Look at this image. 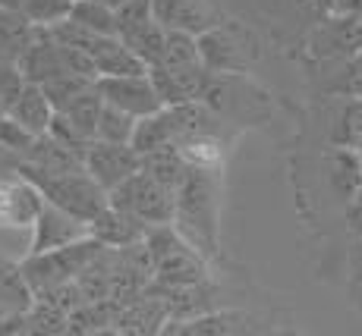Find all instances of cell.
Instances as JSON below:
<instances>
[{
    "label": "cell",
    "mask_w": 362,
    "mask_h": 336,
    "mask_svg": "<svg viewBox=\"0 0 362 336\" xmlns=\"http://www.w3.org/2000/svg\"><path fill=\"white\" fill-rule=\"evenodd\" d=\"M173 227L205 258L218 251V179H214V170L189 167L186 179L177 188Z\"/></svg>",
    "instance_id": "1"
},
{
    "label": "cell",
    "mask_w": 362,
    "mask_h": 336,
    "mask_svg": "<svg viewBox=\"0 0 362 336\" xmlns=\"http://www.w3.org/2000/svg\"><path fill=\"white\" fill-rule=\"evenodd\" d=\"M13 170H16L19 176H25L29 183L38 186V192L45 195L47 201L66 208L69 214L82 217V220H88V223H92L95 217H98L104 208L110 205L107 188H104L98 179L86 170V167H79V170H60L57 173V170H45V167H35V164L19 160Z\"/></svg>",
    "instance_id": "2"
},
{
    "label": "cell",
    "mask_w": 362,
    "mask_h": 336,
    "mask_svg": "<svg viewBox=\"0 0 362 336\" xmlns=\"http://www.w3.org/2000/svg\"><path fill=\"white\" fill-rule=\"evenodd\" d=\"M145 245L155 261V283L158 286H192L208 283L205 255L180 233L173 223L151 227L145 236Z\"/></svg>",
    "instance_id": "3"
},
{
    "label": "cell",
    "mask_w": 362,
    "mask_h": 336,
    "mask_svg": "<svg viewBox=\"0 0 362 336\" xmlns=\"http://www.w3.org/2000/svg\"><path fill=\"white\" fill-rule=\"evenodd\" d=\"M101 251H104V242L95 239V236H86V239H76L69 245H60V248L41 251V255H25L19 261V268H23V277L32 286V292H45L51 286L79 280L92 268V261Z\"/></svg>",
    "instance_id": "4"
},
{
    "label": "cell",
    "mask_w": 362,
    "mask_h": 336,
    "mask_svg": "<svg viewBox=\"0 0 362 336\" xmlns=\"http://www.w3.org/2000/svg\"><path fill=\"white\" fill-rule=\"evenodd\" d=\"M107 195H110V205L114 208L139 217V220L148 223V227L173 223V214H177V192L161 186L145 170L132 173L127 183H120L114 192H107Z\"/></svg>",
    "instance_id": "5"
},
{
    "label": "cell",
    "mask_w": 362,
    "mask_h": 336,
    "mask_svg": "<svg viewBox=\"0 0 362 336\" xmlns=\"http://www.w3.org/2000/svg\"><path fill=\"white\" fill-rule=\"evenodd\" d=\"M82 164H86V170L92 173L107 192H114L120 183H127L132 173L142 170V154L132 148L129 142H104V138H95V142L88 145Z\"/></svg>",
    "instance_id": "6"
},
{
    "label": "cell",
    "mask_w": 362,
    "mask_h": 336,
    "mask_svg": "<svg viewBox=\"0 0 362 336\" xmlns=\"http://www.w3.org/2000/svg\"><path fill=\"white\" fill-rule=\"evenodd\" d=\"M98 92L107 104L127 110L132 116H148L158 114L164 107L161 95H158L155 82L148 73H132V76H101L98 79Z\"/></svg>",
    "instance_id": "7"
},
{
    "label": "cell",
    "mask_w": 362,
    "mask_h": 336,
    "mask_svg": "<svg viewBox=\"0 0 362 336\" xmlns=\"http://www.w3.org/2000/svg\"><path fill=\"white\" fill-rule=\"evenodd\" d=\"M86 236H92L88 220H82V217L69 214L66 208H60V205H54V201L45 198V208H41L38 220H35V227H32L29 255H41V251L60 248V245L86 239Z\"/></svg>",
    "instance_id": "8"
},
{
    "label": "cell",
    "mask_w": 362,
    "mask_h": 336,
    "mask_svg": "<svg viewBox=\"0 0 362 336\" xmlns=\"http://www.w3.org/2000/svg\"><path fill=\"white\" fill-rule=\"evenodd\" d=\"M148 76L155 82L158 95H161L164 107L202 101L208 79H211V73L205 66H148Z\"/></svg>",
    "instance_id": "9"
},
{
    "label": "cell",
    "mask_w": 362,
    "mask_h": 336,
    "mask_svg": "<svg viewBox=\"0 0 362 336\" xmlns=\"http://www.w3.org/2000/svg\"><path fill=\"white\" fill-rule=\"evenodd\" d=\"M41 208H45V195L25 176L0 179V227H35Z\"/></svg>",
    "instance_id": "10"
},
{
    "label": "cell",
    "mask_w": 362,
    "mask_h": 336,
    "mask_svg": "<svg viewBox=\"0 0 362 336\" xmlns=\"http://www.w3.org/2000/svg\"><path fill=\"white\" fill-rule=\"evenodd\" d=\"M19 73H23L25 82H35V85H45V82L57 79V76L66 73L64 57H60V44L57 38L51 35V29H41L35 32V41L25 47V54L16 60Z\"/></svg>",
    "instance_id": "11"
},
{
    "label": "cell",
    "mask_w": 362,
    "mask_h": 336,
    "mask_svg": "<svg viewBox=\"0 0 362 336\" xmlns=\"http://www.w3.org/2000/svg\"><path fill=\"white\" fill-rule=\"evenodd\" d=\"M151 16L164 25V29H180V32H192L202 35L214 25H221L218 13L211 10L208 0H155Z\"/></svg>",
    "instance_id": "12"
},
{
    "label": "cell",
    "mask_w": 362,
    "mask_h": 336,
    "mask_svg": "<svg viewBox=\"0 0 362 336\" xmlns=\"http://www.w3.org/2000/svg\"><path fill=\"white\" fill-rule=\"evenodd\" d=\"M199 51H202V63H205L208 73H243L246 69V51H243L240 38L224 29V25H214V29L199 35Z\"/></svg>",
    "instance_id": "13"
},
{
    "label": "cell",
    "mask_w": 362,
    "mask_h": 336,
    "mask_svg": "<svg viewBox=\"0 0 362 336\" xmlns=\"http://www.w3.org/2000/svg\"><path fill=\"white\" fill-rule=\"evenodd\" d=\"M88 229H92L95 239H101L104 245H110V248H127V245L145 242V236H148L151 227L148 223H142L139 217H132L127 211H120V208L107 205L92 223H88Z\"/></svg>",
    "instance_id": "14"
},
{
    "label": "cell",
    "mask_w": 362,
    "mask_h": 336,
    "mask_svg": "<svg viewBox=\"0 0 362 336\" xmlns=\"http://www.w3.org/2000/svg\"><path fill=\"white\" fill-rule=\"evenodd\" d=\"M19 126H25L29 132L35 136H45V132H51V123L54 116H57V107H54V101L47 97V92L41 85H35V82H25L19 97L13 101L10 114Z\"/></svg>",
    "instance_id": "15"
},
{
    "label": "cell",
    "mask_w": 362,
    "mask_h": 336,
    "mask_svg": "<svg viewBox=\"0 0 362 336\" xmlns=\"http://www.w3.org/2000/svg\"><path fill=\"white\" fill-rule=\"evenodd\" d=\"M88 57L98 66V76H132V73H148L142 60L123 44L120 35H98L88 47Z\"/></svg>",
    "instance_id": "16"
},
{
    "label": "cell",
    "mask_w": 362,
    "mask_h": 336,
    "mask_svg": "<svg viewBox=\"0 0 362 336\" xmlns=\"http://www.w3.org/2000/svg\"><path fill=\"white\" fill-rule=\"evenodd\" d=\"M180 142V126L177 116H173L170 107H161L158 114H148L136 123V132H132V148L139 154H151V151H161L170 148V145Z\"/></svg>",
    "instance_id": "17"
},
{
    "label": "cell",
    "mask_w": 362,
    "mask_h": 336,
    "mask_svg": "<svg viewBox=\"0 0 362 336\" xmlns=\"http://www.w3.org/2000/svg\"><path fill=\"white\" fill-rule=\"evenodd\" d=\"M328 170H331L334 192L340 195V201H346V205H350V201L362 192V151L344 148V145H334L331 160H328Z\"/></svg>",
    "instance_id": "18"
},
{
    "label": "cell",
    "mask_w": 362,
    "mask_h": 336,
    "mask_svg": "<svg viewBox=\"0 0 362 336\" xmlns=\"http://www.w3.org/2000/svg\"><path fill=\"white\" fill-rule=\"evenodd\" d=\"M38 25L23 10H6L0 6V60L16 63L25 54V47L35 41Z\"/></svg>",
    "instance_id": "19"
},
{
    "label": "cell",
    "mask_w": 362,
    "mask_h": 336,
    "mask_svg": "<svg viewBox=\"0 0 362 336\" xmlns=\"http://www.w3.org/2000/svg\"><path fill=\"white\" fill-rule=\"evenodd\" d=\"M177 148L183 151V157L189 160V167H202V170H221L224 164V142H221L218 129H199L189 132L177 142Z\"/></svg>",
    "instance_id": "20"
},
{
    "label": "cell",
    "mask_w": 362,
    "mask_h": 336,
    "mask_svg": "<svg viewBox=\"0 0 362 336\" xmlns=\"http://www.w3.org/2000/svg\"><path fill=\"white\" fill-rule=\"evenodd\" d=\"M120 38H123V44H127L129 51L145 63V66H158V63H161L164 44H167V29L158 23V19H148V23L123 32Z\"/></svg>",
    "instance_id": "21"
},
{
    "label": "cell",
    "mask_w": 362,
    "mask_h": 336,
    "mask_svg": "<svg viewBox=\"0 0 362 336\" xmlns=\"http://www.w3.org/2000/svg\"><path fill=\"white\" fill-rule=\"evenodd\" d=\"M142 170L148 173V176H155L161 186L177 192L180 183L186 179V173H189V160L183 157V151H180L177 145H170V148L142 154Z\"/></svg>",
    "instance_id": "22"
},
{
    "label": "cell",
    "mask_w": 362,
    "mask_h": 336,
    "mask_svg": "<svg viewBox=\"0 0 362 336\" xmlns=\"http://www.w3.org/2000/svg\"><path fill=\"white\" fill-rule=\"evenodd\" d=\"M255 320L249 314H240V311H205L199 318L186 320L183 327H177L173 333H199V336H214V333H246V330H255Z\"/></svg>",
    "instance_id": "23"
},
{
    "label": "cell",
    "mask_w": 362,
    "mask_h": 336,
    "mask_svg": "<svg viewBox=\"0 0 362 336\" xmlns=\"http://www.w3.org/2000/svg\"><path fill=\"white\" fill-rule=\"evenodd\" d=\"M101 110H104V97L98 92V82L92 88H86L76 101H69V107H64L60 114L69 116V123L79 126L88 138H98V120H101Z\"/></svg>",
    "instance_id": "24"
},
{
    "label": "cell",
    "mask_w": 362,
    "mask_h": 336,
    "mask_svg": "<svg viewBox=\"0 0 362 336\" xmlns=\"http://www.w3.org/2000/svg\"><path fill=\"white\" fill-rule=\"evenodd\" d=\"M158 66H205V63H202V51H199V35L167 29L164 57Z\"/></svg>",
    "instance_id": "25"
},
{
    "label": "cell",
    "mask_w": 362,
    "mask_h": 336,
    "mask_svg": "<svg viewBox=\"0 0 362 336\" xmlns=\"http://www.w3.org/2000/svg\"><path fill=\"white\" fill-rule=\"evenodd\" d=\"M69 19H76L79 25L98 32V35H117V10L98 0H76Z\"/></svg>",
    "instance_id": "26"
},
{
    "label": "cell",
    "mask_w": 362,
    "mask_h": 336,
    "mask_svg": "<svg viewBox=\"0 0 362 336\" xmlns=\"http://www.w3.org/2000/svg\"><path fill=\"white\" fill-rule=\"evenodd\" d=\"M334 145L362 151V97H350L340 107L337 126H334Z\"/></svg>",
    "instance_id": "27"
},
{
    "label": "cell",
    "mask_w": 362,
    "mask_h": 336,
    "mask_svg": "<svg viewBox=\"0 0 362 336\" xmlns=\"http://www.w3.org/2000/svg\"><path fill=\"white\" fill-rule=\"evenodd\" d=\"M136 123H139V116H132L127 110L104 101L101 120H98V138H104V142H132Z\"/></svg>",
    "instance_id": "28"
},
{
    "label": "cell",
    "mask_w": 362,
    "mask_h": 336,
    "mask_svg": "<svg viewBox=\"0 0 362 336\" xmlns=\"http://www.w3.org/2000/svg\"><path fill=\"white\" fill-rule=\"evenodd\" d=\"M92 85H95V79H86V76H76V73H64V76H57V79L45 82L41 88H45L47 97L54 101V107L64 110V107H69V101H76V97Z\"/></svg>",
    "instance_id": "29"
},
{
    "label": "cell",
    "mask_w": 362,
    "mask_h": 336,
    "mask_svg": "<svg viewBox=\"0 0 362 336\" xmlns=\"http://www.w3.org/2000/svg\"><path fill=\"white\" fill-rule=\"evenodd\" d=\"M73 4L76 0H25L23 13L32 19L35 25H41V29H51V25L64 23L69 19V13H73Z\"/></svg>",
    "instance_id": "30"
},
{
    "label": "cell",
    "mask_w": 362,
    "mask_h": 336,
    "mask_svg": "<svg viewBox=\"0 0 362 336\" xmlns=\"http://www.w3.org/2000/svg\"><path fill=\"white\" fill-rule=\"evenodd\" d=\"M32 142H35V132H29L25 126H19L13 116H6V114L0 116V148H6V151L23 157V154L32 148Z\"/></svg>",
    "instance_id": "31"
},
{
    "label": "cell",
    "mask_w": 362,
    "mask_h": 336,
    "mask_svg": "<svg viewBox=\"0 0 362 336\" xmlns=\"http://www.w3.org/2000/svg\"><path fill=\"white\" fill-rule=\"evenodd\" d=\"M23 85H25V79H23V73H19L16 63L0 60V116L10 114L13 101L19 97V92H23Z\"/></svg>",
    "instance_id": "32"
},
{
    "label": "cell",
    "mask_w": 362,
    "mask_h": 336,
    "mask_svg": "<svg viewBox=\"0 0 362 336\" xmlns=\"http://www.w3.org/2000/svg\"><path fill=\"white\" fill-rule=\"evenodd\" d=\"M151 6H155V0H127V4L117 10V35L136 29V25L148 23V19H155L151 16Z\"/></svg>",
    "instance_id": "33"
},
{
    "label": "cell",
    "mask_w": 362,
    "mask_h": 336,
    "mask_svg": "<svg viewBox=\"0 0 362 336\" xmlns=\"http://www.w3.org/2000/svg\"><path fill=\"white\" fill-rule=\"evenodd\" d=\"M334 13H346V16H362V0H337Z\"/></svg>",
    "instance_id": "34"
},
{
    "label": "cell",
    "mask_w": 362,
    "mask_h": 336,
    "mask_svg": "<svg viewBox=\"0 0 362 336\" xmlns=\"http://www.w3.org/2000/svg\"><path fill=\"white\" fill-rule=\"evenodd\" d=\"M315 10H322V13H334L337 10V0H309Z\"/></svg>",
    "instance_id": "35"
},
{
    "label": "cell",
    "mask_w": 362,
    "mask_h": 336,
    "mask_svg": "<svg viewBox=\"0 0 362 336\" xmlns=\"http://www.w3.org/2000/svg\"><path fill=\"white\" fill-rule=\"evenodd\" d=\"M0 6H6V10H23L25 0H0Z\"/></svg>",
    "instance_id": "36"
},
{
    "label": "cell",
    "mask_w": 362,
    "mask_h": 336,
    "mask_svg": "<svg viewBox=\"0 0 362 336\" xmlns=\"http://www.w3.org/2000/svg\"><path fill=\"white\" fill-rule=\"evenodd\" d=\"M98 4H107V6H114V10H120V6L127 4V0H98Z\"/></svg>",
    "instance_id": "37"
}]
</instances>
